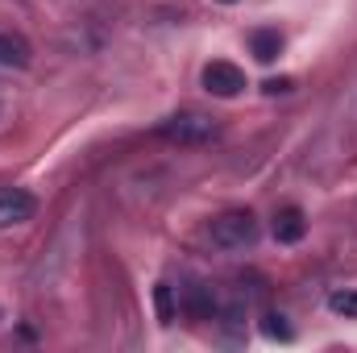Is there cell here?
<instances>
[{"label": "cell", "mask_w": 357, "mask_h": 353, "mask_svg": "<svg viewBox=\"0 0 357 353\" xmlns=\"http://www.w3.org/2000/svg\"><path fill=\"white\" fill-rule=\"evenodd\" d=\"M208 237H212V246H216V250H229V254H237V250H250V246H258V237H262V225H258V216H254L250 208H229V212L212 216V225H208Z\"/></svg>", "instance_id": "obj_1"}, {"label": "cell", "mask_w": 357, "mask_h": 353, "mask_svg": "<svg viewBox=\"0 0 357 353\" xmlns=\"http://www.w3.org/2000/svg\"><path fill=\"white\" fill-rule=\"evenodd\" d=\"M158 133L175 146H204V142L216 137V121L204 117V112H175L158 125Z\"/></svg>", "instance_id": "obj_2"}, {"label": "cell", "mask_w": 357, "mask_h": 353, "mask_svg": "<svg viewBox=\"0 0 357 353\" xmlns=\"http://www.w3.org/2000/svg\"><path fill=\"white\" fill-rule=\"evenodd\" d=\"M199 80H204V91H212V96H220V100H233V96L245 91V71L233 67V63H225V59L208 63Z\"/></svg>", "instance_id": "obj_3"}, {"label": "cell", "mask_w": 357, "mask_h": 353, "mask_svg": "<svg viewBox=\"0 0 357 353\" xmlns=\"http://www.w3.org/2000/svg\"><path fill=\"white\" fill-rule=\"evenodd\" d=\"M38 212V200L25 187H0V229H17L29 225Z\"/></svg>", "instance_id": "obj_4"}, {"label": "cell", "mask_w": 357, "mask_h": 353, "mask_svg": "<svg viewBox=\"0 0 357 353\" xmlns=\"http://www.w3.org/2000/svg\"><path fill=\"white\" fill-rule=\"evenodd\" d=\"M178 308H183L191 320H216V312H220L216 291H212L208 283H191V287H187V295L178 299Z\"/></svg>", "instance_id": "obj_5"}, {"label": "cell", "mask_w": 357, "mask_h": 353, "mask_svg": "<svg viewBox=\"0 0 357 353\" xmlns=\"http://www.w3.org/2000/svg\"><path fill=\"white\" fill-rule=\"evenodd\" d=\"M303 233H307V220H303V212L295 204L274 212V241L278 246H295V241H303Z\"/></svg>", "instance_id": "obj_6"}, {"label": "cell", "mask_w": 357, "mask_h": 353, "mask_svg": "<svg viewBox=\"0 0 357 353\" xmlns=\"http://www.w3.org/2000/svg\"><path fill=\"white\" fill-rule=\"evenodd\" d=\"M33 50L21 33H0V67H29Z\"/></svg>", "instance_id": "obj_7"}, {"label": "cell", "mask_w": 357, "mask_h": 353, "mask_svg": "<svg viewBox=\"0 0 357 353\" xmlns=\"http://www.w3.org/2000/svg\"><path fill=\"white\" fill-rule=\"evenodd\" d=\"M250 50H254L258 63H274L282 54V33L278 29H254L250 33Z\"/></svg>", "instance_id": "obj_8"}, {"label": "cell", "mask_w": 357, "mask_h": 353, "mask_svg": "<svg viewBox=\"0 0 357 353\" xmlns=\"http://www.w3.org/2000/svg\"><path fill=\"white\" fill-rule=\"evenodd\" d=\"M154 308H158V320L162 324H175L178 320V299H175V287L171 283H158L154 287Z\"/></svg>", "instance_id": "obj_9"}, {"label": "cell", "mask_w": 357, "mask_h": 353, "mask_svg": "<svg viewBox=\"0 0 357 353\" xmlns=\"http://www.w3.org/2000/svg\"><path fill=\"white\" fill-rule=\"evenodd\" d=\"M262 333H266L270 341H291V337H295L291 324H287V316H278V312H266V316H262Z\"/></svg>", "instance_id": "obj_10"}, {"label": "cell", "mask_w": 357, "mask_h": 353, "mask_svg": "<svg viewBox=\"0 0 357 353\" xmlns=\"http://www.w3.org/2000/svg\"><path fill=\"white\" fill-rule=\"evenodd\" d=\"M328 308L337 316H357V291H333L328 295Z\"/></svg>", "instance_id": "obj_11"}, {"label": "cell", "mask_w": 357, "mask_h": 353, "mask_svg": "<svg viewBox=\"0 0 357 353\" xmlns=\"http://www.w3.org/2000/svg\"><path fill=\"white\" fill-rule=\"evenodd\" d=\"M266 91L274 96V91H291V80H266Z\"/></svg>", "instance_id": "obj_12"}, {"label": "cell", "mask_w": 357, "mask_h": 353, "mask_svg": "<svg viewBox=\"0 0 357 353\" xmlns=\"http://www.w3.org/2000/svg\"><path fill=\"white\" fill-rule=\"evenodd\" d=\"M220 4H233V0H220Z\"/></svg>", "instance_id": "obj_13"}]
</instances>
